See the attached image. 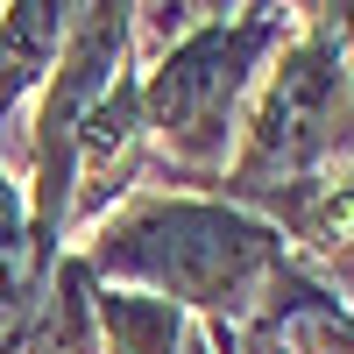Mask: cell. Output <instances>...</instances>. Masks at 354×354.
Instances as JSON below:
<instances>
[{
	"label": "cell",
	"instance_id": "5b68a950",
	"mask_svg": "<svg viewBox=\"0 0 354 354\" xmlns=\"http://www.w3.org/2000/svg\"><path fill=\"white\" fill-rule=\"evenodd\" d=\"M220 354H354V305H340L305 262L270 283V298L255 305L241 326H205Z\"/></svg>",
	"mask_w": 354,
	"mask_h": 354
},
{
	"label": "cell",
	"instance_id": "7a4b0ae2",
	"mask_svg": "<svg viewBox=\"0 0 354 354\" xmlns=\"http://www.w3.org/2000/svg\"><path fill=\"white\" fill-rule=\"evenodd\" d=\"M340 170H354V0L298 8V36L262 71L241 149L213 192L234 205H262L270 192L319 185Z\"/></svg>",
	"mask_w": 354,
	"mask_h": 354
},
{
	"label": "cell",
	"instance_id": "9c48e42d",
	"mask_svg": "<svg viewBox=\"0 0 354 354\" xmlns=\"http://www.w3.org/2000/svg\"><path fill=\"white\" fill-rule=\"evenodd\" d=\"M185 354H220V347H213V333H205V326H192V340H185Z\"/></svg>",
	"mask_w": 354,
	"mask_h": 354
},
{
	"label": "cell",
	"instance_id": "277c9868",
	"mask_svg": "<svg viewBox=\"0 0 354 354\" xmlns=\"http://www.w3.org/2000/svg\"><path fill=\"white\" fill-rule=\"evenodd\" d=\"M135 64V8L93 0L78 8L64 57L43 78L28 113V227L50 255H71V198H78V128L106 100V85Z\"/></svg>",
	"mask_w": 354,
	"mask_h": 354
},
{
	"label": "cell",
	"instance_id": "ba28073f",
	"mask_svg": "<svg viewBox=\"0 0 354 354\" xmlns=\"http://www.w3.org/2000/svg\"><path fill=\"white\" fill-rule=\"evenodd\" d=\"M93 326H100V354H185L198 319L177 312L170 298H149V290L100 283L93 290Z\"/></svg>",
	"mask_w": 354,
	"mask_h": 354
},
{
	"label": "cell",
	"instance_id": "52a82bcc",
	"mask_svg": "<svg viewBox=\"0 0 354 354\" xmlns=\"http://www.w3.org/2000/svg\"><path fill=\"white\" fill-rule=\"evenodd\" d=\"M71 21H78V8H50V0H8L0 8V128L21 100L43 93V78L64 57Z\"/></svg>",
	"mask_w": 354,
	"mask_h": 354
},
{
	"label": "cell",
	"instance_id": "8992f818",
	"mask_svg": "<svg viewBox=\"0 0 354 354\" xmlns=\"http://www.w3.org/2000/svg\"><path fill=\"white\" fill-rule=\"evenodd\" d=\"M57 262L64 255H50L36 241V227H28V185L8 170V156H0V354H8L28 333V319L43 312Z\"/></svg>",
	"mask_w": 354,
	"mask_h": 354
},
{
	"label": "cell",
	"instance_id": "30bf717a",
	"mask_svg": "<svg viewBox=\"0 0 354 354\" xmlns=\"http://www.w3.org/2000/svg\"><path fill=\"white\" fill-rule=\"evenodd\" d=\"M333 277H340V283H347V290H354V262H340V270H333Z\"/></svg>",
	"mask_w": 354,
	"mask_h": 354
},
{
	"label": "cell",
	"instance_id": "6da1fadb",
	"mask_svg": "<svg viewBox=\"0 0 354 354\" xmlns=\"http://www.w3.org/2000/svg\"><path fill=\"white\" fill-rule=\"evenodd\" d=\"M78 262L100 283L170 298L198 326H241L298 255L277 220L220 192H135L78 234Z\"/></svg>",
	"mask_w": 354,
	"mask_h": 354
},
{
	"label": "cell",
	"instance_id": "3957f363",
	"mask_svg": "<svg viewBox=\"0 0 354 354\" xmlns=\"http://www.w3.org/2000/svg\"><path fill=\"white\" fill-rule=\"evenodd\" d=\"M290 36H298V8H198L185 36H170L156 64H142L149 149L177 177L220 185L241 149L255 85Z\"/></svg>",
	"mask_w": 354,
	"mask_h": 354
}]
</instances>
